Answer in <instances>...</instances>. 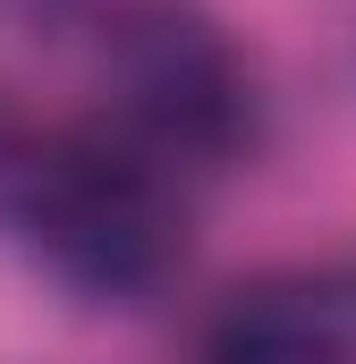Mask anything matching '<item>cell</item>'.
Returning a JSON list of instances; mask_svg holds the SVG:
<instances>
[{"label":"cell","mask_w":356,"mask_h":364,"mask_svg":"<svg viewBox=\"0 0 356 364\" xmlns=\"http://www.w3.org/2000/svg\"><path fill=\"white\" fill-rule=\"evenodd\" d=\"M0 220H17L26 246L102 305H145L187 263V212L127 136H26Z\"/></svg>","instance_id":"1"},{"label":"cell","mask_w":356,"mask_h":364,"mask_svg":"<svg viewBox=\"0 0 356 364\" xmlns=\"http://www.w3.org/2000/svg\"><path fill=\"white\" fill-rule=\"evenodd\" d=\"M102 85L153 161H229L255 136V77L195 0H127L102 26Z\"/></svg>","instance_id":"2"},{"label":"cell","mask_w":356,"mask_h":364,"mask_svg":"<svg viewBox=\"0 0 356 364\" xmlns=\"http://www.w3.org/2000/svg\"><path fill=\"white\" fill-rule=\"evenodd\" d=\"M314 364H356V272H314Z\"/></svg>","instance_id":"3"}]
</instances>
